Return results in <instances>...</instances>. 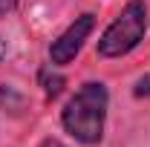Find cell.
<instances>
[{"instance_id": "1", "label": "cell", "mask_w": 150, "mask_h": 147, "mask_svg": "<svg viewBox=\"0 0 150 147\" xmlns=\"http://www.w3.org/2000/svg\"><path fill=\"white\" fill-rule=\"evenodd\" d=\"M107 104L110 95L101 81H90L67 101L61 112V124L75 141L93 147L104 139V121H107Z\"/></svg>"}, {"instance_id": "2", "label": "cell", "mask_w": 150, "mask_h": 147, "mask_svg": "<svg viewBox=\"0 0 150 147\" xmlns=\"http://www.w3.org/2000/svg\"><path fill=\"white\" fill-rule=\"evenodd\" d=\"M147 32V6L144 0H130L121 15L104 29L98 37V55L101 58H121L139 46V40Z\"/></svg>"}, {"instance_id": "3", "label": "cell", "mask_w": 150, "mask_h": 147, "mask_svg": "<svg viewBox=\"0 0 150 147\" xmlns=\"http://www.w3.org/2000/svg\"><path fill=\"white\" fill-rule=\"evenodd\" d=\"M93 26H95V18H93V15H81V18H75V23H69L67 32L58 35L55 40H52V46H49L52 66H64V64H69V61L81 52V46H84V40L90 37Z\"/></svg>"}, {"instance_id": "4", "label": "cell", "mask_w": 150, "mask_h": 147, "mask_svg": "<svg viewBox=\"0 0 150 147\" xmlns=\"http://www.w3.org/2000/svg\"><path fill=\"white\" fill-rule=\"evenodd\" d=\"M38 78H40V87H43V92H46V98H55V95H61V90H64V75L55 72L52 66H43L40 72H38Z\"/></svg>"}, {"instance_id": "5", "label": "cell", "mask_w": 150, "mask_h": 147, "mask_svg": "<svg viewBox=\"0 0 150 147\" xmlns=\"http://www.w3.org/2000/svg\"><path fill=\"white\" fill-rule=\"evenodd\" d=\"M133 95H136V98H147V101H150V72H147V75H142V78L136 81Z\"/></svg>"}, {"instance_id": "6", "label": "cell", "mask_w": 150, "mask_h": 147, "mask_svg": "<svg viewBox=\"0 0 150 147\" xmlns=\"http://www.w3.org/2000/svg\"><path fill=\"white\" fill-rule=\"evenodd\" d=\"M15 6H18V0H0V18H3V15H9Z\"/></svg>"}, {"instance_id": "7", "label": "cell", "mask_w": 150, "mask_h": 147, "mask_svg": "<svg viewBox=\"0 0 150 147\" xmlns=\"http://www.w3.org/2000/svg\"><path fill=\"white\" fill-rule=\"evenodd\" d=\"M40 147H64V144H61V141H43Z\"/></svg>"}, {"instance_id": "8", "label": "cell", "mask_w": 150, "mask_h": 147, "mask_svg": "<svg viewBox=\"0 0 150 147\" xmlns=\"http://www.w3.org/2000/svg\"><path fill=\"white\" fill-rule=\"evenodd\" d=\"M3 55H6V43L0 40V61H3Z\"/></svg>"}]
</instances>
